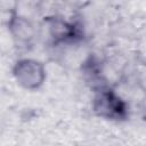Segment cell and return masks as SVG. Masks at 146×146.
Wrapping results in <instances>:
<instances>
[{
  "label": "cell",
  "instance_id": "cell-1",
  "mask_svg": "<svg viewBox=\"0 0 146 146\" xmlns=\"http://www.w3.org/2000/svg\"><path fill=\"white\" fill-rule=\"evenodd\" d=\"M13 76L17 84L26 90H36L46 81L44 65L33 58H21L13 67Z\"/></svg>",
  "mask_w": 146,
  "mask_h": 146
},
{
  "label": "cell",
  "instance_id": "cell-2",
  "mask_svg": "<svg viewBox=\"0 0 146 146\" xmlns=\"http://www.w3.org/2000/svg\"><path fill=\"white\" fill-rule=\"evenodd\" d=\"M94 112L107 120H121L127 116L125 103L110 88H100L92 100Z\"/></svg>",
  "mask_w": 146,
  "mask_h": 146
},
{
  "label": "cell",
  "instance_id": "cell-3",
  "mask_svg": "<svg viewBox=\"0 0 146 146\" xmlns=\"http://www.w3.org/2000/svg\"><path fill=\"white\" fill-rule=\"evenodd\" d=\"M8 30L13 38L19 43H29L34 36L33 24L24 16L13 11L8 19Z\"/></svg>",
  "mask_w": 146,
  "mask_h": 146
}]
</instances>
